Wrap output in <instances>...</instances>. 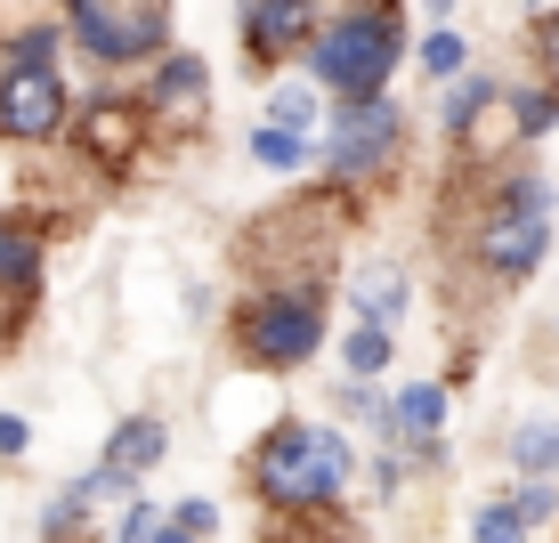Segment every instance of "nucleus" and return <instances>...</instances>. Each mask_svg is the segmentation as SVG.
Wrapping results in <instances>:
<instances>
[{"instance_id":"nucleus-1","label":"nucleus","mask_w":559,"mask_h":543,"mask_svg":"<svg viewBox=\"0 0 559 543\" xmlns=\"http://www.w3.org/2000/svg\"><path fill=\"white\" fill-rule=\"evenodd\" d=\"M349 471H357V446L341 430H324V422H276L252 455V495L267 511L308 519V511H333L341 503Z\"/></svg>"},{"instance_id":"nucleus-2","label":"nucleus","mask_w":559,"mask_h":543,"mask_svg":"<svg viewBox=\"0 0 559 543\" xmlns=\"http://www.w3.org/2000/svg\"><path fill=\"white\" fill-rule=\"evenodd\" d=\"M397 57H406L397 0H365V9H341L333 25L308 42V73H317L341 106H365V98H390Z\"/></svg>"},{"instance_id":"nucleus-3","label":"nucleus","mask_w":559,"mask_h":543,"mask_svg":"<svg viewBox=\"0 0 559 543\" xmlns=\"http://www.w3.org/2000/svg\"><path fill=\"white\" fill-rule=\"evenodd\" d=\"M551 220H559L551 179H544V170H511V179L487 196L478 227H471L478 276H487V284H527L535 268H544V251H551Z\"/></svg>"},{"instance_id":"nucleus-4","label":"nucleus","mask_w":559,"mask_h":543,"mask_svg":"<svg viewBox=\"0 0 559 543\" xmlns=\"http://www.w3.org/2000/svg\"><path fill=\"white\" fill-rule=\"evenodd\" d=\"M227 333H236L243 365H260V374H293V365H308L324 349V300H317V284H267V293L236 300Z\"/></svg>"},{"instance_id":"nucleus-5","label":"nucleus","mask_w":559,"mask_h":543,"mask_svg":"<svg viewBox=\"0 0 559 543\" xmlns=\"http://www.w3.org/2000/svg\"><path fill=\"white\" fill-rule=\"evenodd\" d=\"M397 146H406V114L397 98H365V106H341L324 122V170L333 187H373L397 170Z\"/></svg>"},{"instance_id":"nucleus-6","label":"nucleus","mask_w":559,"mask_h":543,"mask_svg":"<svg viewBox=\"0 0 559 543\" xmlns=\"http://www.w3.org/2000/svg\"><path fill=\"white\" fill-rule=\"evenodd\" d=\"M66 33L98 57V66H139V57L163 49L170 0H66Z\"/></svg>"},{"instance_id":"nucleus-7","label":"nucleus","mask_w":559,"mask_h":543,"mask_svg":"<svg viewBox=\"0 0 559 543\" xmlns=\"http://www.w3.org/2000/svg\"><path fill=\"white\" fill-rule=\"evenodd\" d=\"M57 130H66V82H57V66H9L0 73V139L49 146Z\"/></svg>"},{"instance_id":"nucleus-8","label":"nucleus","mask_w":559,"mask_h":543,"mask_svg":"<svg viewBox=\"0 0 559 543\" xmlns=\"http://www.w3.org/2000/svg\"><path fill=\"white\" fill-rule=\"evenodd\" d=\"M236 25H243V57L267 73V66H284L300 42H317V0H236Z\"/></svg>"},{"instance_id":"nucleus-9","label":"nucleus","mask_w":559,"mask_h":543,"mask_svg":"<svg viewBox=\"0 0 559 543\" xmlns=\"http://www.w3.org/2000/svg\"><path fill=\"white\" fill-rule=\"evenodd\" d=\"M146 114L163 130H203L211 122V66L187 57V49H163V66L146 82Z\"/></svg>"},{"instance_id":"nucleus-10","label":"nucleus","mask_w":559,"mask_h":543,"mask_svg":"<svg viewBox=\"0 0 559 543\" xmlns=\"http://www.w3.org/2000/svg\"><path fill=\"white\" fill-rule=\"evenodd\" d=\"M146 130H154V114L122 106V98H98V106H90V130H82V146H90V163H106V179H122V170L139 163Z\"/></svg>"},{"instance_id":"nucleus-11","label":"nucleus","mask_w":559,"mask_h":543,"mask_svg":"<svg viewBox=\"0 0 559 543\" xmlns=\"http://www.w3.org/2000/svg\"><path fill=\"white\" fill-rule=\"evenodd\" d=\"M406 300H414V284H406V268H397V260H365L357 276H349V308H357V324H381V333H397Z\"/></svg>"},{"instance_id":"nucleus-12","label":"nucleus","mask_w":559,"mask_h":543,"mask_svg":"<svg viewBox=\"0 0 559 543\" xmlns=\"http://www.w3.org/2000/svg\"><path fill=\"white\" fill-rule=\"evenodd\" d=\"M163 455H170V422L163 414H122L98 462H106V471H122V479H146Z\"/></svg>"},{"instance_id":"nucleus-13","label":"nucleus","mask_w":559,"mask_h":543,"mask_svg":"<svg viewBox=\"0 0 559 543\" xmlns=\"http://www.w3.org/2000/svg\"><path fill=\"white\" fill-rule=\"evenodd\" d=\"M41 284V236L16 211H0V293H33Z\"/></svg>"},{"instance_id":"nucleus-14","label":"nucleus","mask_w":559,"mask_h":543,"mask_svg":"<svg viewBox=\"0 0 559 543\" xmlns=\"http://www.w3.org/2000/svg\"><path fill=\"white\" fill-rule=\"evenodd\" d=\"M495 106H503V82H495V73H462L447 90V114H438V122H447V139H471L478 114H495Z\"/></svg>"},{"instance_id":"nucleus-15","label":"nucleus","mask_w":559,"mask_h":543,"mask_svg":"<svg viewBox=\"0 0 559 543\" xmlns=\"http://www.w3.org/2000/svg\"><path fill=\"white\" fill-rule=\"evenodd\" d=\"M438 422H447V381H406V390H397V430H406L414 455L438 438Z\"/></svg>"},{"instance_id":"nucleus-16","label":"nucleus","mask_w":559,"mask_h":543,"mask_svg":"<svg viewBox=\"0 0 559 543\" xmlns=\"http://www.w3.org/2000/svg\"><path fill=\"white\" fill-rule=\"evenodd\" d=\"M317 154H324V146H317V139H300V130H276V122H260V130H252V163H260V170H276V179H300Z\"/></svg>"},{"instance_id":"nucleus-17","label":"nucleus","mask_w":559,"mask_h":543,"mask_svg":"<svg viewBox=\"0 0 559 543\" xmlns=\"http://www.w3.org/2000/svg\"><path fill=\"white\" fill-rule=\"evenodd\" d=\"M511 462H519V479H559V422L527 414L511 430Z\"/></svg>"},{"instance_id":"nucleus-18","label":"nucleus","mask_w":559,"mask_h":543,"mask_svg":"<svg viewBox=\"0 0 559 543\" xmlns=\"http://www.w3.org/2000/svg\"><path fill=\"white\" fill-rule=\"evenodd\" d=\"M317 98H324V82L317 73H300V82H276V98H267V122L276 130H300V139H317Z\"/></svg>"},{"instance_id":"nucleus-19","label":"nucleus","mask_w":559,"mask_h":543,"mask_svg":"<svg viewBox=\"0 0 559 543\" xmlns=\"http://www.w3.org/2000/svg\"><path fill=\"white\" fill-rule=\"evenodd\" d=\"M390 357H397V341L381 333V324H349V341H341V374L349 381H381Z\"/></svg>"},{"instance_id":"nucleus-20","label":"nucleus","mask_w":559,"mask_h":543,"mask_svg":"<svg viewBox=\"0 0 559 543\" xmlns=\"http://www.w3.org/2000/svg\"><path fill=\"white\" fill-rule=\"evenodd\" d=\"M511 130H519V139H551V130H559V82L519 90V98H511Z\"/></svg>"},{"instance_id":"nucleus-21","label":"nucleus","mask_w":559,"mask_h":543,"mask_svg":"<svg viewBox=\"0 0 559 543\" xmlns=\"http://www.w3.org/2000/svg\"><path fill=\"white\" fill-rule=\"evenodd\" d=\"M535 528H527V511L503 495V503H478L471 511V543H527Z\"/></svg>"},{"instance_id":"nucleus-22","label":"nucleus","mask_w":559,"mask_h":543,"mask_svg":"<svg viewBox=\"0 0 559 543\" xmlns=\"http://www.w3.org/2000/svg\"><path fill=\"white\" fill-rule=\"evenodd\" d=\"M421 73L454 90L462 73H471V49H462V33H447V25H438V33H421Z\"/></svg>"},{"instance_id":"nucleus-23","label":"nucleus","mask_w":559,"mask_h":543,"mask_svg":"<svg viewBox=\"0 0 559 543\" xmlns=\"http://www.w3.org/2000/svg\"><path fill=\"white\" fill-rule=\"evenodd\" d=\"M90 511H98V503H90V495H82V479H73L66 495H49V511H41V535H49V543H66V535L82 528Z\"/></svg>"},{"instance_id":"nucleus-24","label":"nucleus","mask_w":559,"mask_h":543,"mask_svg":"<svg viewBox=\"0 0 559 543\" xmlns=\"http://www.w3.org/2000/svg\"><path fill=\"white\" fill-rule=\"evenodd\" d=\"M519 511H527V528H551L559 519V479H519Z\"/></svg>"},{"instance_id":"nucleus-25","label":"nucleus","mask_w":559,"mask_h":543,"mask_svg":"<svg viewBox=\"0 0 559 543\" xmlns=\"http://www.w3.org/2000/svg\"><path fill=\"white\" fill-rule=\"evenodd\" d=\"M154 535H163V511H154L146 495H130V503H122V528H114V543H154Z\"/></svg>"},{"instance_id":"nucleus-26","label":"nucleus","mask_w":559,"mask_h":543,"mask_svg":"<svg viewBox=\"0 0 559 543\" xmlns=\"http://www.w3.org/2000/svg\"><path fill=\"white\" fill-rule=\"evenodd\" d=\"M49 57H57V25H33L9 42V66H49Z\"/></svg>"},{"instance_id":"nucleus-27","label":"nucleus","mask_w":559,"mask_h":543,"mask_svg":"<svg viewBox=\"0 0 559 543\" xmlns=\"http://www.w3.org/2000/svg\"><path fill=\"white\" fill-rule=\"evenodd\" d=\"M170 519H179L187 535H211V528H219V503H211V495H187V503H170Z\"/></svg>"},{"instance_id":"nucleus-28","label":"nucleus","mask_w":559,"mask_h":543,"mask_svg":"<svg viewBox=\"0 0 559 543\" xmlns=\"http://www.w3.org/2000/svg\"><path fill=\"white\" fill-rule=\"evenodd\" d=\"M535 57H544V73H559V9L535 16Z\"/></svg>"},{"instance_id":"nucleus-29","label":"nucleus","mask_w":559,"mask_h":543,"mask_svg":"<svg viewBox=\"0 0 559 543\" xmlns=\"http://www.w3.org/2000/svg\"><path fill=\"white\" fill-rule=\"evenodd\" d=\"M25 446H33V422L25 414H0V462H16Z\"/></svg>"},{"instance_id":"nucleus-30","label":"nucleus","mask_w":559,"mask_h":543,"mask_svg":"<svg viewBox=\"0 0 559 543\" xmlns=\"http://www.w3.org/2000/svg\"><path fill=\"white\" fill-rule=\"evenodd\" d=\"M16 300H25V293H0V349L16 341Z\"/></svg>"},{"instance_id":"nucleus-31","label":"nucleus","mask_w":559,"mask_h":543,"mask_svg":"<svg viewBox=\"0 0 559 543\" xmlns=\"http://www.w3.org/2000/svg\"><path fill=\"white\" fill-rule=\"evenodd\" d=\"M154 543H203V535H187L179 519H163V535H154Z\"/></svg>"},{"instance_id":"nucleus-32","label":"nucleus","mask_w":559,"mask_h":543,"mask_svg":"<svg viewBox=\"0 0 559 543\" xmlns=\"http://www.w3.org/2000/svg\"><path fill=\"white\" fill-rule=\"evenodd\" d=\"M421 9H430V16H454V0H421Z\"/></svg>"}]
</instances>
